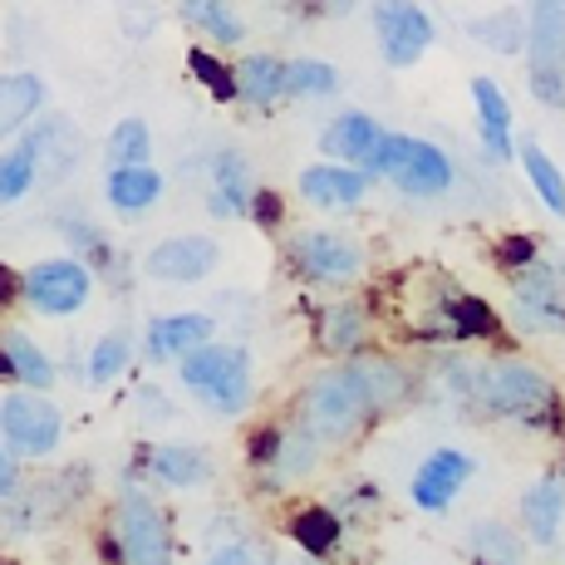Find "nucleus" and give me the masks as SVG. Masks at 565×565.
<instances>
[{"label":"nucleus","instance_id":"obj_1","mask_svg":"<svg viewBox=\"0 0 565 565\" xmlns=\"http://www.w3.org/2000/svg\"><path fill=\"white\" fill-rule=\"evenodd\" d=\"M472 413L521 423V428H561V418H565L561 388L551 384V374L531 360H516V354L477 364Z\"/></svg>","mask_w":565,"mask_h":565},{"label":"nucleus","instance_id":"obj_2","mask_svg":"<svg viewBox=\"0 0 565 565\" xmlns=\"http://www.w3.org/2000/svg\"><path fill=\"white\" fill-rule=\"evenodd\" d=\"M374 418H379V408H374V398H369L360 369L350 360L334 369H320L306 384V394H300V413H296V423L320 448H340L354 433H364Z\"/></svg>","mask_w":565,"mask_h":565},{"label":"nucleus","instance_id":"obj_3","mask_svg":"<svg viewBox=\"0 0 565 565\" xmlns=\"http://www.w3.org/2000/svg\"><path fill=\"white\" fill-rule=\"evenodd\" d=\"M369 178L394 182L404 198H443L452 188V158L428 138L384 134V148H379Z\"/></svg>","mask_w":565,"mask_h":565},{"label":"nucleus","instance_id":"obj_4","mask_svg":"<svg viewBox=\"0 0 565 565\" xmlns=\"http://www.w3.org/2000/svg\"><path fill=\"white\" fill-rule=\"evenodd\" d=\"M182 384L222 418H236L252 404V360L236 344H202L198 354L182 360Z\"/></svg>","mask_w":565,"mask_h":565},{"label":"nucleus","instance_id":"obj_5","mask_svg":"<svg viewBox=\"0 0 565 565\" xmlns=\"http://www.w3.org/2000/svg\"><path fill=\"white\" fill-rule=\"evenodd\" d=\"M526 84L546 108H565V0H536L526 15Z\"/></svg>","mask_w":565,"mask_h":565},{"label":"nucleus","instance_id":"obj_6","mask_svg":"<svg viewBox=\"0 0 565 565\" xmlns=\"http://www.w3.org/2000/svg\"><path fill=\"white\" fill-rule=\"evenodd\" d=\"M512 320L526 334H565V256L541 252L536 266L512 276Z\"/></svg>","mask_w":565,"mask_h":565},{"label":"nucleus","instance_id":"obj_7","mask_svg":"<svg viewBox=\"0 0 565 565\" xmlns=\"http://www.w3.org/2000/svg\"><path fill=\"white\" fill-rule=\"evenodd\" d=\"M286 256L296 266V276L315 280V286H350V280L364 276V246L344 232H324V226L290 236Z\"/></svg>","mask_w":565,"mask_h":565},{"label":"nucleus","instance_id":"obj_8","mask_svg":"<svg viewBox=\"0 0 565 565\" xmlns=\"http://www.w3.org/2000/svg\"><path fill=\"white\" fill-rule=\"evenodd\" d=\"M114 546L124 565H172L168 516L143 492H124V502L114 507Z\"/></svg>","mask_w":565,"mask_h":565},{"label":"nucleus","instance_id":"obj_9","mask_svg":"<svg viewBox=\"0 0 565 565\" xmlns=\"http://www.w3.org/2000/svg\"><path fill=\"white\" fill-rule=\"evenodd\" d=\"M374 35H379V50H384V64L408 70V64H418L433 40H438V25H433V15L418 0H379Z\"/></svg>","mask_w":565,"mask_h":565},{"label":"nucleus","instance_id":"obj_10","mask_svg":"<svg viewBox=\"0 0 565 565\" xmlns=\"http://www.w3.org/2000/svg\"><path fill=\"white\" fill-rule=\"evenodd\" d=\"M20 290H25V300L40 315H74V310H84L94 280L79 260L64 256V260H40V266H30L25 280H20Z\"/></svg>","mask_w":565,"mask_h":565},{"label":"nucleus","instance_id":"obj_11","mask_svg":"<svg viewBox=\"0 0 565 565\" xmlns=\"http://www.w3.org/2000/svg\"><path fill=\"white\" fill-rule=\"evenodd\" d=\"M60 428H64L60 408L40 394H10L6 404H0V433H6V443L15 452H25V458H45V452H54Z\"/></svg>","mask_w":565,"mask_h":565},{"label":"nucleus","instance_id":"obj_12","mask_svg":"<svg viewBox=\"0 0 565 565\" xmlns=\"http://www.w3.org/2000/svg\"><path fill=\"white\" fill-rule=\"evenodd\" d=\"M472 472H477V462L467 458L462 448L428 452V458L418 462V472H413V482H408L413 507H418V512H448V507L458 502L462 487L472 482Z\"/></svg>","mask_w":565,"mask_h":565},{"label":"nucleus","instance_id":"obj_13","mask_svg":"<svg viewBox=\"0 0 565 565\" xmlns=\"http://www.w3.org/2000/svg\"><path fill=\"white\" fill-rule=\"evenodd\" d=\"M521 531L541 551L561 541V531H565V477L561 472H546L526 487V497H521Z\"/></svg>","mask_w":565,"mask_h":565},{"label":"nucleus","instance_id":"obj_14","mask_svg":"<svg viewBox=\"0 0 565 565\" xmlns=\"http://www.w3.org/2000/svg\"><path fill=\"white\" fill-rule=\"evenodd\" d=\"M320 148L330 153V162H344V168L369 172L384 148V128L374 124L369 114H340L330 128L320 134Z\"/></svg>","mask_w":565,"mask_h":565},{"label":"nucleus","instance_id":"obj_15","mask_svg":"<svg viewBox=\"0 0 565 565\" xmlns=\"http://www.w3.org/2000/svg\"><path fill=\"white\" fill-rule=\"evenodd\" d=\"M472 104H477V134H482L487 158L512 162L521 143H512V99L502 94V84L487 79V74H477L472 79Z\"/></svg>","mask_w":565,"mask_h":565},{"label":"nucleus","instance_id":"obj_16","mask_svg":"<svg viewBox=\"0 0 565 565\" xmlns=\"http://www.w3.org/2000/svg\"><path fill=\"white\" fill-rule=\"evenodd\" d=\"M212 266H216V242L212 236H172V242H158L153 252H148V260H143L148 276L178 280V286L202 280Z\"/></svg>","mask_w":565,"mask_h":565},{"label":"nucleus","instance_id":"obj_17","mask_svg":"<svg viewBox=\"0 0 565 565\" xmlns=\"http://www.w3.org/2000/svg\"><path fill=\"white\" fill-rule=\"evenodd\" d=\"M369 192V172L344 168V162H315L300 172V198L324 212H344V206H360Z\"/></svg>","mask_w":565,"mask_h":565},{"label":"nucleus","instance_id":"obj_18","mask_svg":"<svg viewBox=\"0 0 565 565\" xmlns=\"http://www.w3.org/2000/svg\"><path fill=\"white\" fill-rule=\"evenodd\" d=\"M202 344H212V320L206 315H162L148 324V354L153 360H188Z\"/></svg>","mask_w":565,"mask_h":565},{"label":"nucleus","instance_id":"obj_19","mask_svg":"<svg viewBox=\"0 0 565 565\" xmlns=\"http://www.w3.org/2000/svg\"><path fill=\"white\" fill-rule=\"evenodd\" d=\"M369 340V310L360 300H334L320 310V344L330 354H360V344Z\"/></svg>","mask_w":565,"mask_h":565},{"label":"nucleus","instance_id":"obj_20","mask_svg":"<svg viewBox=\"0 0 565 565\" xmlns=\"http://www.w3.org/2000/svg\"><path fill=\"white\" fill-rule=\"evenodd\" d=\"M350 364L360 369V379H364L369 398H374L379 418H384L388 408H398V404H404V398L413 394V379H408V369H398L394 360H388V354H354Z\"/></svg>","mask_w":565,"mask_h":565},{"label":"nucleus","instance_id":"obj_21","mask_svg":"<svg viewBox=\"0 0 565 565\" xmlns=\"http://www.w3.org/2000/svg\"><path fill=\"white\" fill-rule=\"evenodd\" d=\"M256 182H252V162L242 153H216V198H212V212H242L252 216V202H256Z\"/></svg>","mask_w":565,"mask_h":565},{"label":"nucleus","instance_id":"obj_22","mask_svg":"<svg viewBox=\"0 0 565 565\" xmlns=\"http://www.w3.org/2000/svg\"><path fill=\"white\" fill-rule=\"evenodd\" d=\"M236 84H242L246 104L270 108L276 99H286V60H276V54H252V60L236 64Z\"/></svg>","mask_w":565,"mask_h":565},{"label":"nucleus","instance_id":"obj_23","mask_svg":"<svg viewBox=\"0 0 565 565\" xmlns=\"http://www.w3.org/2000/svg\"><path fill=\"white\" fill-rule=\"evenodd\" d=\"M40 104H45V84L35 79V74H6L0 79V138L15 134L20 124H30V118L40 114Z\"/></svg>","mask_w":565,"mask_h":565},{"label":"nucleus","instance_id":"obj_24","mask_svg":"<svg viewBox=\"0 0 565 565\" xmlns=\"http://www.w3.org/2000/svg\"><path fill=\"white\" fill-rule=\"evenodd\" d=\"M467 546H472L477 565H521L526 561V541H521L507 521H472Z\"/></svg>","mask_w":565,"mask_h":565},{"label":"nucleus","instance_id":"obj_25","mask_svg":"<svg viewBox=\"0 0 565 565\" xmlns=\"http://www.w3.org/2000/svg\"><path fill=\"white\" fill-rule=\"evenodd\" d=\"M516 158H521V172H526L531 192H536V198L546 202V212L565 216V172L556 168V158H551L541 143H521V148H516Z\"/></svg>","mask_w":565,"mask_h":565},{"label":"nucleus","instance_id":"obj_26","mask_svg":"<svg viewBox=\"0 0 565 565\" xmlns=\"http://www.w3.org/2000/svg\"><path fill=\"white\" fill-rule=\"evenodd\" d=\"M40 182V134L20 138L10 153H0V206L20 202Z\"/></svg>","mask_w":565,"mask_h":565},{"label":"nucleus","instance_id":"obj_27","mask_svg":"<svg viewBox=\"0 0 565 565\" xmlns=\"http://www.w3.org/2000/svg\"><path fill=\"white\" fill-rule=\"evenodd\" d=\"M162 198V178L153 168H114L108 172V202L118 212H143Z\"/></svg>","mask_w":565,"mask_h":565},{"label":"nucleus","instance_id":"obj_28","mask_svg":"<svg viewBox=\"0 0 565 565\" xmlns=\"http://www.w3.org/2000/svg\"><path fill=\"white\" fill-rule=\"evenodd\" d=\"M340 536H344V526L330 507H306V512L290 521V541H296L306 556H330V551L340 546Z\"/></svg>","mask_w":565,"mask_h":565},{"label":"nucleus","instance_id":"obj_29","mask_svg":"<svg viewBox=\"0 0 565 565\" xmlns=\"http://www.w3.org/2000/svg\"><path fill=\"white\" fill-rule=\"evenodd\" d=\"M0 354L10 360V369H15L20 384H30V388H50L54 384V364L45 360V350H40L35 340H25L20 330L0 334Z\"/></svg>","mask_w":565,"mask_h":565},{"label":"nucleus","instance_id":"obj_30","mask_svg":"<svg viewBox=\"0 0 565 565\" xmlns=\"http://www.w3.org/2000/svg\"><path fill=\"white\" fill-rule=\"evenodd\" d=\"M182 15H188L202 35H212L216 45H242V35H246V25L236 20V10L226 6V0H182Z\"/></svg>","mask_w":565,"mask_h":565},{"label":"nucleus","instance_id":"obj_31","mask_svg":"<svg viewBox=\"0 0 565 565\" xmlns=\"http://www.w3.org/2000/svg\"><path fill=\"white\" fill-rule=\"evenodd\" d=\"M148 467H153V477H162L168 487H198L212 477V462H206V452H198V448H158L153 458H148Z\"/></svg>","mask_w":565,"mask_h":565},{"label":"nucleus","instance_id":"obj_32","mask_svg":"<svg viewBox=\"0 0 565 565\" xmlns=\"http://www.w3.org/2000/svg\"><path fill=\"white\" fill-rule=\"evenodd\" d=\"M472 40H482V45H492V50H502V54H516V50H526V35H531V25H526V15L521 10H497V15H482V20H472Z\"/></svg>","mask_w":565,"mask_h":565},{"label":"nucleus","instance_id":"obj_33","mask_svg":"<svg viewBox=\"0 0 565 565\" xmlns=\"http://www.w3.org/2000/svg\"><path fill=\"white\" fill-rule=\"evenodd\" d=\"M340 74L324 60H286V99H310V94H334Z\"/></svg>","mask_w":565,"mask_h":565},{"label":"nucleus","instance_id":"obj_34","mask_svg":"<svg viewBox=\"0 0 565 565\" xmlns=\"http://www.w3.org/2000/svg\"><path fill=\"white\" fill-rule=\"evenodd\" d=\"M148 124L143 118H124V124L108 134V162L114 168H148Z\"/></svg>","mask_w":565,"mask_h":565},{"label":"nucleus","instance_id":"obj_35","mask_svg":"<svg viewBox=\"0 0 565 565\" xmlns=\"http://www.w3.org/2000/svg\"><path fill=\"white\" fill-rule=\"evenodd\" d=\"M188 64H192V74H198V84H206V94H212L216 104H232V99H242V84H236V70H226L216 54H206L202 45L188 54Z\"/></svg>","mask_w":565,"mask_h":565},{"label":"nucleus","instance_id":"obj_36","mask_svg":"<svg viewBox=\"0 0 565 565\" xmlns=\"http://www.w3.org/2000/svg\"><path fill=\"white\" fill-rule=\"evenodd\" d=\"M128 364V340L124 334H104L99 344H94L89 354V384H108V379H118Z\"/></svg>","mask_w":565,"mask_h":565},{"label":"nucleus","instance_id":"obj_37","mask_svg":"<svg viewBox=\"0 0 565 565\" xmlns=\"http://www.w3.org/2000/svg\"><path fill=\"white\" fill-rule=\"evenodd\" d=\"M536 260H541L536 236H507V242H497V266H502L507 276H521V270L536 266Z\"/></svg>","mask_w":565,"mask_h":565},{"label":"nucleus","instance_id":"obj_38","mask_svg":"<svg viewBox=\"0 0 565 565\" xmlns=\"http://www.w3.org/2000/svg\"><path fill=\"white\" fill-rule=\"evenodd\" d=\"M64 236H70L74 246H79L89 266H99V270H114V252H108V242H104L99 232H94L89 222H64Z\"/></svg>","mask_w":565,"mask_h":565},{"label":"nucleus","instance_id":"obj_39","mask_svg":"<svg viewBox=\"0 0 565 565\" xmlns=\"http://www.w3.org/2000/svg\"><path fill=\"white\" fill-rule=\"evenodd\" d=\"M252 222L256 226H276L280 222V198L270 188H260L256 192V202H252Z\"/></svg>","mask_w":565,"mask_h":565},{"label":"nucleus","instance_id":"obj_40","mask_svg":"<svg viewBox=\"0 0 565 565\" xmlns=\"http://www.w3.org/2000/svg\"><path fill=\"white\" fill-rule=\"evenodd\" d=\"M206 565H266V561H260L252 546H242V541H232V546L212 551V561H206Z\"/></svg>","mask_w":565,"mask_h":565},{"label":"nucleus","instance_id":"obj_41","mask_svg":"<svg viewBox=\"0 0 565 565\" xmlns=\"http://www.w3.org/2000/svg\"><path fill=\"white\" fill-rule=\"evenodd\" d=\"M350 6H354V0H300V10H306V15H344Z\"/></svg>","mask_w":565,"mask_h":565},{"label":"nucleus","instance_id":"obj_42","mask_svg":"<svg viewBox=\"0 0 565 565\" xmlns=\"http://www.w3.org/2000/svg\"><path fill=\"white\" fill-rule=\"evenodd\" d=\"M15 290H20L15 270H10V266H6V260H0V306H10V300H15Z\"/></svg>","mask_w":565,"mask_h":565},{"label":"nucleus","instance_id":"obj_43","mask_svg":"<svg viewBox=\"0 0 565 565\" xmlns=\"http://www.w3.org/2000/svg\"><path fill=\"white\" fill-rule=\"evenodd\" d=\"M10 492H15V462H10L6 448H0V502H6Z\"/></svg>","mask_w":565,"mask_h":565}]
</instances>
